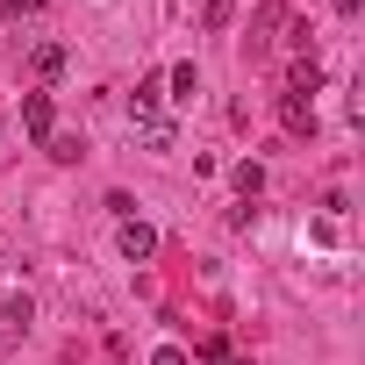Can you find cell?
<instances>
[{
    "label": "cell",
    "mask_w": 365,
    "mask_h": 365,
    "mask_svg": "<svg viewBox=\"0 0 365 365\" xmlns=\"http://www.w3.org/2000/svg\"><path fill=\"white\" fill-rule=\"evenodd\" d=\"M230 179H237V194H244V201H258V194H265V165H258V158H244Z\"/></svg>",
    "instance_id": "cell-7"
},
{
    "label": "cell",
    "mask_w": 365,
    "mask_h": 365,
    "mask_svg": "<svg viewBox=\"0 0 365 365\" xmlns=\"http://www.w3.org/2000/svg\"><path fill=\"white\" fill-rule=\"evenodd\" d=\"M29 315H36V308H29V294H15V301H0V322H8V329H29Z\"/></svg>",
    "instance_id": "cell-11"
},
{
    "label": "cell",
    "mask_w": 365,
    "mask_h": 365,
    "mask_svg": "<svg viewBox=\"0 0 365 365\" xmlns=\"http://www.w3.org/2000/svg\"><path fill=\"white\" fill-rule=\"evenodd\" d=\"M43 0H0V15H36Z\"/></svg>",
    "instance_id": "cell-13"
},
{
    "label": "cell",
    "mask_w": 365,
    "mask_h": 365,
    "mask_svg": "<svg viewBox=\"0 0 365 365\" xmlns=\"http://www.w3.org/2000/svg\"><path fill=\"white\" fill-rule=\"evenodd\" d=\"M29 65H36V79H58V72H65V43H36Z\"/></svg>",
    "instance_id": "cell-8"
},
{
    "label": "cell",
    "mask_w": 365,
    "mask_h": 365,
    "mask_svg": "<svg viewBox=\"0 0 365 365\" xmlns=\"http://www.w3.org/2000/svg\"><path fill=\"white\" fill-rule=\"evenodd\" d=\"M165 86H172V101H194V93H201V79H194V65H172V79H165Z\"/></svg>",
    "instance_id": "cell-9"
},
{
    "label": "cell",
    "mask_w": 365,
    "mask_h": 365,
    "mask_svg": "<svg viewBox=\"0 0 365 365\" xmlns=\"http://www.w3.org/2000/svg\"><path fill=\"white\" fill-rule=\"evenodd\" d=\"M230 15H237V0H208V15H201V29H208V36H222V29H230Z\"/></svg>",
    "instance_id": "cell-10"
},
{
    "label": "cell",
    "mask_w": 365,
    "mask_h": 365,
    "mask_svg": "<svg viewBox=\"0 0 365 365\" xmlns=\"http://www.w3.org/2000/svg\"><path fill=\"white\" fill-rule=\"evenodd\" d=\"M315 86H322V65H315V58H294V72H287V93H308V101H315Z\"/></svg>",
    "instance_id": "cell-5"
},
{
    "label": "cell",
    "mask_w": 365,
    "mask_h": 365,
    "mask_svg": "<svg viewBox=\"0 0 365 365\" xmlns=\"http://www.w3.org/2000/svg\"><path fill=\"white\" fill-rule=\"evenodd\" d=\"M22 129L43 136V143L58 136V108H51V93H22Z\"/></svg>",
    "instance_id": "cell-2"
},
{
    "label": "cell",
    "mask_w": 365,
    "mask_h": 365,
    "mask_svg": "<svg viewBox=\"0 0 365 365\" xmlns=\"http://www.w3.org/2000/svg\"><path fill=\"white\" fill-rule=\"evenodd\" d=\"M336 8H344V15H358V8H365V0H336Z\"/></svg>",
    "instance_id": "cell-14"
},
{
    "label": "cell",
    "mask_w": 365,
    "mask_h": 365,
    "mask_svg": "<svg viewBox=\"0 0 365 365\" xmlns=\"http://www.w3.org/2000/svg\"><path fill=\"white\" fill-rule=\"evenodd\" d=\"M115 244H122V258H129V265H150V258H158V230H150V222H136V215L122 222V237H115Z\"/></svg>",
    "instance_id": "cell-1"
},
{
    "label": "cell",
    "mask_w": 365,
    "mask_h": 365,
    "mask_svg": "<svg viewBox=\"0 0 365 365\" xmlns=\"http://www.w3.org/2000/svg\"><path fill=\"white\" fill-rule=\"evenodd\" d=\"M279 122H287L294 136H315V101H308V93H279Z\"/></svg>",
    "instance_id": "cell-3"
},
{
    "label": "cell",
    "mask_w": 365,
    "mask_h": 365,
    "mask_svg": "<svg viewBox=\"0 0 365 365\" xmlns=\"http://www.w3.org/2000/svg\"><path fill=\"white\" fill-rule=\"evenodd\" d=\"M158 101H165V79H136V93H129V115L143 122V115H158Z\"/></svg>",
    "instance_id": "cell-6"
},
{
    "label": "cell",
    "mask_w": 365,
    "mask_h": 365,
    "mask_svg": "<svg viewBox=\"0 0 365 365\" xmlns=\"http://www.w3.org/2000/svg\"><path fill=\"white\" fill-rule=\"evenodd\" d=\"M136 136H143L150 150H172V143H179V129H172V115H143V122H136Z\"/></svg>",
    "instance_id": "cell-4"
},
{
    "label": "cell",
    "mask_w": 365,
    "mask_h": 365,
    "mask_svg": "<svg viewBox=\"0 0 365 365\" xmlns=\"http://www.w3.org/2000/svg\"><path fill=\"white\" fill-rule=\"evenodd\" d=\"M150 365H187V351H179V344H165V351H150Z\"/></svg>",
    "instance_id": "cell-12"
}]
</instances>
